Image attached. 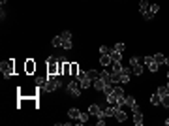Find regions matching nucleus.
I'll use <instances>...</instances> for the list:
<instances>
[{"instance_id":"4c0bfd02","label":"nucleus","mask_w":169,"mask_h":126,"mask_svg":"<svg viewBox=\"0 0 169 126\" xmlns=\"http://www.w3.org/2000/svg\"><path fill=\"white\" fill-rule=\"evenodd\" d=\"M84 77H87V72L79 70V73H77V77H75V79H77V81H81V79H84Z\"/></svg>"},{"instance_id":"aec40b11","label":"nucleus","mask_w":169,"mask_h":126,"mask_svg":"<svg viewBox=\"0 0 169 126\" xmlns=\"http://www.w3.org/2000/svg\"><path fill=\"white\" fill-rule=\"evenodd\" d=\"M70 68L71 62H62V75H70Z\"/></svg>"},{"instance_id":"20e7f679","label":"nucleus","mask_w":169,"mask_h":126,"mask_svg":"<svg viewBox=\"0 0 169 126\" xmlns=\"http://www.w3.org/2000/svg\"><path fill=\"white\" fill-rule=\"evenodd\" d=\"M66 89H68V92H70L71 96H75V98H79V94H81V83H79L77 79H75V81H70Z\"/></svg>"},{"instance_id":"c03bdc74","label":"nucleus","mask_w":169,"mask_h":126,"mask_svg":"<svg viewBox=\"0 0 169 126\" xmlns=\"http://www.w3.org/2000/svg\"><path fill=\"white\" fill-rule=\"evenodd\" d=\"M167 89H169V81H167Z\"/></svg>"},{"instance_id":"cd10ccee","label":"nucleus","mask_w":169,"mask_h":126,"mask_svg":"<svg viewBox=\"0 0 169 126\" xmlns=\"http://www.w3.org/2000/svg\"><path fill=\"white\" fill-rule=\"evenodd\" d=\"M162 105H163V107H167V109H169V92H167V94H163V96H162Z\"/></svg>"},{"instance_id":"0eeeda50","label":"nucleus","mask_w":169,"mask_h":126,"mask_svg":"<svg viewBox=\"0 0 169 126\" xmlns=\"http://www.w3.org/2000/svg\"><path fill=\"white\" fill-rule=\"evenodd\" d=\"M88 113H90L92 117H100L102 115V107H100L98 104H92V105H88Z\"/></svg>"},{"instance_id":"7c9ffc66","label":"nucleus","mask_w":169,"mask_h":126,"mask_svg":"<svg viewBox=\"0 0 169 126\" xmlns=\"http://www.w3.org/2000/svg\"><path fill=\"white\" fill-rule=\"evenodd\" d=\"M60 38H62V40H71V32L70 30H64V32L60 34Z\"/></svg>"},{"instance_id":"f03ea898","label":"nucleus","mask_w":169,"mask_h":126,"mask_svg":"<svg viewBox=\"0 0 169 126\" xmlns=\"http://www.w3.org/2000/svg\"><path fill=\"white\" fill-rule=\"evenodd\" d=\"M60 87H62V81L60 79H56V77H47L45 85H43L39 90H43V92H55V90L60 89Z\"/></svg>"},{"instance_id":"4468645a","label":"nucleus","mask_w":169,"mask_h":126,"mask_svg":"<svg viewBox=\"0 0 169 126\" xmlns=\"http://www.w3.org/2000/svg\"><path fill=\"white\" fill-rule=\"evenodd\" d=\"M79 115H81V111H79L77 107L68 109V117H70V119H79Z\"/></svg>"},{"instance_id":"2eb2a0df","label":"nucleus","mask_w":169,"mask_h":126,"mask_svg":"<svg viewBox=\"0 0 169 126\" xmlns=\"http://www.w3.org/2000/svg\"><path fill=\"white\" fill-rule=\"evenodd\" d=\"M134 124L135 126H141V124H143V113H141V111L134 113Z\"/></svg>"},{"instance_id":"473e14b6","label":"nucleus","mask_w":169,"mask_h":126,"mask_svg":"<svg viewBox=\"0 0 169 126\" xmlns=\"http://www.w3.org/2000/svg\"><path fill=\"white\" fill-rule=\"evenodd\" d=\"M100 53H102V55H111V49L107 45H102V47H100Z\"/></svg>"},{"instance_id":"a19ab883","label":"nucleus","mask_w":169,"mask_h":126,"mask_svg":"<svg viewBox=\"0 0 169 126\" xmlns=\"http://www.w3.org/2000/svg\"><path fill=\"white\" fill-rule=\"evenodd\" d=\"M0 2H2V6H4V4H6V2H8V0H0Z\"/></svg>"},{"instance_id":"72a5a7b5","label":"nucleus","mask_w":169,"mask_h":126,"mask_svg":"<svg viewBox=\"0 0 169 126\" xmlns=\"http://www.w3.org/2000/svg\"><path fill=\"white\" fill-rule=\"evenodd\" d=\"M113 72H122V64L120 62H113Z\"/></svg>"},{"instance_id":"ddd939ff","label":"nucleus","mask_w":169,"mask_h":126,"mask_svg":"<svg viewBox=\"0 0 169 126\" xmlns=\"http://www.w3.org/2000/svg\"><path fill=\"white\" fill-rule=\"evenodd\" d=\"M100 77L103 79V83H105V85H113V79H111V73L109 72H102V73H100Z\"/></svg>"},{"instance_id":"b1692460","label":"nucleus","mask_w":169,"mask_h":126,"mask_svg":"<svg viewBox=\"0 0 169 126\" xmlns=\"http://www.w3.org/2000/svg\"><path fill=\"white\" fill-rule=\"evenodd\" d=\"M51 45H53V47H62V38H60V36H55L53 42H51Z\"/></svg>"},{"instance_id":"412c9836","label":"nucleus","mask_w":169,"mask_h":126,"mask_svg":"<svg viewBox=\"0 0 169 126\" xmlns=\"http://www.w3.org/2000/svg\"><path fill=\"white\" fill-rule=\"evenodd\" d=\"M87 77L90 81H94V79H98V77H100V73L96 72V70H88V72H87Z\"/></svg>"},{"instance_id":"9d476101","label":"nucleus","mask_w":169,"mask_h":126,"mask_svg":"<svg viewBox=\"0 0 169 126\" xmlns=\"http://www.w3.org/2000/svg\"><path fill=\"white\" fill-rule=\"evenodd\" d=\"M115 119L118 120V123H124V120H126V111H124L122 107H118V109H116V113H115Z\"/></svg>"},{"instance_id":"9b49d317","label":"nucleus","mask_w":169,"mask_h":126,"mask_svg":"<svg viewBox=\"0 0 169 126\" xmlns=\"http://www.w3.org/2000/svg\"><path fill=\"white\" fill-rule=\"evenodd\" d=\"M148 8H150V4H148L147 0H141V2H139V10H141V15L148 13Z\"/></svg>"},{"instance_id":"a878e982","label":"nucleus","mask_w":169,"mask_h":126,"mask_svg":"<svg viewBox=\"0 0 169 126\" xmlns=\"http://www.w3.org/2000/svg\"><path fill=\"white\" fill-rule=\"evenodd\" d=\"M120 73H122V72H111V79H113V83H120Z\"/></svg>"},{"instance_id":"5701e85b","label":"nucleus","mask_w":169,"mask_h":126,"mask_svg":"<svg viewBox=\"0 0 169 126\" xmlns=\"http://www.w3.org/2000/svg\"><path fill=\"white\" fill-rule=\"evenodd\" d=\"M120 57H122V53H118V51H115V49L111 51V60L113 62H120Z\"/></svg>"},{"instance_id":"6e6552de","label":"nucleus","mask_w":169,"mask_h":126,"mask_svg":"<svg viewBox=\"0 0 169 126\" xmlns=\"http://www.w3.org/2000/svg\"><path fill=\"white\" fill-rule=\"evenodd\" d=\"M92 83H94V89L98 90V92H103V89H105V83H103V79H102V77H98V79H94V81H92Z\"/></svg>"},{"instance_id":"79ce46f5","label":"nucleus","mask_w":169,"mask_h":126,"mask_svg":"<svg viewBox=\"0 0 169 126\" xmlns=\"http://www.w3.org/2000/svg\"><path fill=\"white\" fill-rule=\"evenodd\" d=\"M166 64H167V66H169V58H166Z\"/></svg>"},{"instance_id":"c85d7f7f","label":"nucleus","mask_w":169,"mask_h":126,"mask_svg":"<svg viewBox=\"0 0 169 126\" xmlns=\"http://www.w3.org/2000/svg\"><path fill=\"white\" fill-rule=\"evenodd\" d=\"M113 92L116 94V98H118V96H124V90L120 89V87H113Z\"/></svg>"},{"instance_id":"f3484780","label":"nucleus","mask_w":169,"mask_h":126,"mask_svg":"<svg viewBox=\"0 0 169 126\" xmlns=\"http://www.w3.org/2000/svg\"><path fill=\"white\" fill-rule=\"evenodd\" d=\"M77 73H79V64H77V62H71V68H70V75L77 77Z\"/></svg>"},{"instance_id":"e433bc0d","label":"nucleus","mask_w":169,"mask_h":126,"mask_svg":"<svg viewBox=\"0 0 169 126\" xmlns=\"http://www.w3.org/2000/svg\"><path fill=\"white\" fill-rule=\"evenodd\" d=\"M134 104H135V98L134 96H126V105H130V107H132Z\"/></svg>"},{"instance_id":"c756f323","label":"nucleus","mask_w":169,"mask_h":126,"mask_svg":"<svg viewBox=\"0 0 169 126\" xmlns=\"http://www.w3.org/2000/svg\"><path fill=\"white\" fill-rule=\"evenodd\" d=\"M148 11H150L152 15H154V13H158V11H160V6H158V4H152V6L148 8Z\"/></svg>"},{"instance_id":"423d86ee","label":"nucleus","mask_w":169,"mask_h":126,"mask_svg":"<svg viewBox=\"0 0 169 126\" xmlns=\"http://www.w3.org/2000/svg\"><path fill=\"white\" fill-rule=\"evenodd\" d=\"M143 62L148 66V70H150L152 73H156V72H158V68H160V66H158V62L154 60V57H145V58H143Z\"/></svg>"},{"instance_id":"ea45409f","label":"nucleus","mask_w":169,"mask_h":126,"mask_svg":"<svg viewBox=\"0 0 169 126\" xmlns=\"http://www.w3.org/2000/svg\"><path fill=\"white\" fill-rule=\"evenodd\" d=\"M163 123H166V124H167V126H169V119H166V120H163Z\"/></svg>"},{"instance_id":"39448f33","label":"nucleus","mask_w":169,"mask_h":126,"mask_svg":"<svg viewBox=\"0 0 169 126\" xmlns=\"http://www.w3.org/2000/svg\"><path fill=\"white\" fill-rule=\"evenodd\" d=\"M130 66H132V72H134L135 75H141V73H143V66H141V60L137 57L130 58Z\"/></svg>"},{"instance_id":"bb28decb","label":"nucleus","mask_w":169,"mask_h":126,"mask_svg":"<svg viewBox=\"0 0 169 126\" xmlns=\"http://www.w3.org/2000/svg\"><path fill=\"white\" fill-rule=\"evenodd\" d=\"M79 83H81V89H88V87L92 85V81L88 79V77H84V79H81V81H79Z\"/></svg>"},{"instance_id":"dca6fc26","label":"nucleus","mask_w":169,"mask_h":126,"mask_svg":"<svg viewBox=\"0 0 169 126\" xmlns=\"http://www.w3.org/2000/svg\"><path fill=\"white\" fill-rule=\"evenodd\" d=\"M100 62H102V66H109V64H113L111 55H102V57H100Z\"/></svg>"},{"instance_id":"a211bd4d","label":"nucleus","mask_w":169,"mask_h":126,"mask_svg":"<svg viewBox=\"0 0 169 126\" xmlns=\"http://www.w3.org/2000/svg\"><path fill=\"white\" fill-rule=\"evenodd\" d=\"M47 77H49V75H38V77H36V85H38V87H39V89H42V87H43V85H45V81H47Z\"/></svg>"},{"instance_id":"2f4dec72","label":"nucleus","mask_w":169,"mask_h":126,"mask_svg":"<svg viewBox=\"0 0 169 126\" xmlns=\"http://www.w3.org/2000/svg\"><path fill=\"white\" fill-rule=\"evenodd\" d=\"M156 92H158L160 96H163V94L169 92V89H167V87H158V90H156Z\"/></svg>"},{"instance_id":"f704fd0d","label":"nucleus","mask_w":169,"mask_h":126,"mask_svg":"<svg viewBox=\"0 0 169 126\" xmlns=\"http://www.w3.org/2000/svg\"><path fill=\"white\" fill-rule=\"evenodd\" d=\"M62 47L64 49H71V47H73L71 45V40H62Z\"/></svg>"},{"instance_id":"c9c22d12","label":"nucleus","mask_w":169,"mask_h":126,"mask_svg":"<svg viewBox=\"0 0 169 126\" xmlns=\"http://www.w3.org/2000/svg\"><path fill=\"white\" fill-rule=\"evenodd\" d=\"M124 49H126V45H124L122 42H120V43H116V45H115V51H118V53H122Z\"/></svg>"},{"instance_id":"6ab92c4d","label":"nucleus","mask_w":169,"mask_h":126,"mask_svg":"<svg viewBox=\"0 0 169 126\" xmlns=\"http://www.w3.org/2000/svg\"><path fill=\"white\" fill-rule=\"evenodd\" d=\"M105 102H107V104H115V105H116V94H115V92L105 94Z\"/></svg>"},{"instance_id":"1a4fd4ad","label":"nucleus","mask_w":169,"mask_h":126,"mask_svg":"<svg viewBox=\"0 0 169 126\" xmlns=\"http://www.w3.org/2000/svg\"><path fill=\"white\" fill-rule=\"evenodd\" d=\"M25 72L28 73V75L36 72V62H34V60H26V64H25Z\"/></svg>"},{"instance_id":"7ed1b4c3","label":"nucleus","mask_w":169,"mask_h":126,"mask_svg":"<svg viewBox=\"0 0 169 126\" xmlns=\"http://www.w3.org/2000/svg\"><path fill=\"white\" fill-rule=\"evenodd\" d=\"M0 72L4 73V77H11L15 73V62L13 60H6L0 64Z\"/></svg>"},{"instance_id":"f8f14e48","label":"nucleus","mask_w":169,"mask_h":126,"mask_svg":"<svg viewBox=\"0 0 169 126\" xmlns=\"http://www.w3.org/2000/svg\"><path fill=\"white\" fill-rule=\"evenodd\" d=\"M150 104H152V105H162V96H160L158 92H154V94L150 96Z\"/></svg>"},{"instance_id":"58836bf2","label":"nucleus","mask_w":169,"mask_h":126,"mask_svg":"<svg viewBox=\"0 0 169 126\" xmlns=\"http://www.w3.org/2000/svg\"><path fill=\"white\" fill-rule=\"evenodd\" d=\"M0 19H2V21L6 19V11H4V6H2V11H0Z\"/></svg>"},{"instance_id":"f257e3e1","label":"nucleus","mask_w":169,"mask_h":126,"mask_svg":"<svg viewBox=\"0 0 169 126\" xmlns=\"http://www.w3.org/2000/svg\"><path fill=\"white\" fill-rule=\"evenodd\" d=\"M62 62L64 60L58 62L55 57L47 58V75H49V77H56L58 73H62Z\"/></svg>"},{"instance_id":"4be33fe9","label":"nucleus","mask_w":169,"mask_h":126,"mask_svg":"<svg viewBox=\"0 0 169 126\" xmlns=\"http://www.w3.org/2000/svg\"><path fill=\"white\" fill-rule=\"evenodd\" d=\"M154 60L158 62V66H162V64H166V57H163L162 53H156L154 55Z\"/></svg>"},{"instance_id":"37998d69","label":"nucleus","mask_w":169,"mask_h":126,"mask_svg":"<svg viewBox=\"0 0 169 126\" xmlns=\"http://www.w3.org/2000/svg\"><path fill=\"white\" fill-rule=\"evenodd\" d=\"M167 79H169V72H167Z\"/></svg>"},{"instance_id":"393cba45","label":"nucleus","mask_w":169,"mask_h":126,"mask_svg":"<svg viewBox=\"0 0 169 126\" xmlns=\"http://www.w3.org/2000/svg\"><path fill=\"white\" fill-rule=\"evenodd\" d=\"M88 119H90V113H81V115H79V123L81 124L88 123Z\"/></svg>"}]
</instances>
